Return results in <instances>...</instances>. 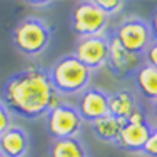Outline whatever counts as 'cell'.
<instances>
[{
	"label": "cell",
	"mask_w": 157,
	"mask_h": 157,
	"mask_svg": "<svg viewBox=\"0 0 157 157\" xmlns=\"http://www.w3.org/2000/svg\"><path fill=\"white\" fill-rule=\"evenodd\" d=\"M2 102L22 119H40L60 102V95L52 87L48 72L30 65L10 75L2 87Z\"/></svg>",
	"instance_id": "cell-1"
},
{
	"label": "cell",
	"mask_w": 157,
	"mask_h": 157,
	"mask_svg": "<svg viewBox=\"0 0 157 157\" xmlns=\"http://www.w3.org/2000/svg\"><path fill=\"white\" fill-rule=\"evenodd\" d=\"M92 72L74 54L63 55L52 63L48 78L59 95H77L89 87Z\"/></svg>",
	"instance_id": "cell-2"
},
{
	"label": "cell",
	"mask_w": 157,
	"mask_h": 157,
	"mask_svg": "<svg viewBox=\"0 0 157 157\" xmlns=\"http://www.w3.org/2000/svg\"><path fill=\"white\" fill-rule=\"evenodd\" d=\"M52 40V30L45 20L39 17H25L13 27L12 44L25 57H37L45 52Z\"/></svg>",
	"instance_id": "cell-3"
},
{
	"label": "cell",
	"mask_w": 157,
	"mask_h": 157,
	"mask_svg": "<svg viewBox=\"0 0 157 157\" xmlns=\"http://www.w3.org/2000/svg\"><path fill=\"white\" fill-rule=\"evenodd\" d=\"M109 17L99 9L95 0L77 2L70 13V25L78 39L104 33Z\"/></svg>",
	"instance_id": "cell-4"
},
{
	"label": "cell",
	"mask_w": 157,
	"mask_h": 157,
	"mask_svg": "<svg viewBox=\"0 0 157 157\" xmlns=\"http://www.w3.org/2000/svg\"><path fill=\"white\" fill-rule=\"evenodd\" d=\"M112 37L127 52L136 54V55H142L145 52V48L151 45V42L154 40L149 24L137 17L124 18L122 22H119V25L115 27Z\"/></svg>",
	"instance_id": "cell-5"
},
{
	"label": "cell",
	"mask_w": 157,
	"mask_h": 157,
	"mask_svg": "<svg viewBox=\"0 0 157 157\" xmlns=\"http://www.w3.org/2000/svg\"><path fill=\"white\" fill-rule=\"evenodd\" d=\"M82 124L84 121L78 115L75 105H70L67 102H59L45 115L47 132L54 137V140L77 137V134L82 129Z\"/></svg>",
	"instance_id": "cell-6"
},
{
	"label": "cell",
	"mask_w": 157,
	"mask_h": 157,
	"mask_svg": "<svg viewBox=\"0 0 157 157\" xmlns=\"http://www.w3.org/2000/svg\"><path fill=\"white\" fill-rule=\"evenodd\" d=\"M74 55L89 70H97L107 63L109 57V37L105 33L78 39L74 48Z\"/></svg>",
	"instance_id": "cell-7"
},
{
	"label": "cell",
	"mask_w": 157,
	"mask_h": 157,
	"mask_svg": "<svg viewBox=\"0 0 157 157\" xmlns=\"http://www.w3.org/2000/svg\"><path fill=\"white\" fill-rule=\"evenodd\" d=\"M75 109L82 121L92 124L97 119L109 115V95L102 89L87 87L82 94H78Z\"/></svg>",
	"instance_id": "cell-8"
},
{
	"label": "cell",
	"mask_w": 157,
	"mask_h": 157,
	"mask_svg": "<svg viewBox=\"0 0 157 157\" xmlns=\"http://www.w3.org/2000/svg\"><path fill=\"white\" fill-rule=\"evenodd\" d=\"M107 67L110 74L117 78H127L134 75L137 69L142 65V55H136L127 52L114 37H109V57H107Z\"/></svg>",
	"instance_id": "cell-9"
},
{
	"label": "cell",
	"mask_w": 157,
	"mask_h": 157,
	"mask_svg": "<svg viewBox=\"0 0 157 157\" xmlns=\"http://www.w3.org/2000/svg\"><path fill=\"white\" fill-rule=\"evenodd\" d=\"M151 130L152 125L149 122H144V124H127V122H124L115 145L122 151L139 154L144 151V145L151 136Z\"/></svg>",
	"instance_id": "cell-10"
},
{
	"label": "cell",
	"mask_w": 157,
	"mask_h": 157,
	"mask_svg": "<svg viewBox=\"0 0 157 157\" xmlns=\"http://www.w3.org/2000/svg\"><path fill=\"white\" fill-rule=\"evenodd\" d=\"M29 136L22 127L12 125L0 136V152L5 157H25L29 152Z\"/></svg>",
	"instance_id": "cell-11"
},
{
	"label": "cell",
	"mask_w": 157,
	"mask_h": 157,
	"mask_svg": "<svg viewBox=\"0 0 157 157\" xmlns=\"http://www.w3.org/2000/svg\"><path fill=\"white\" fill-rule=\"evenodd\" d=\"M139 102H137L136 95L130 90H117L112 95H109V115L119 119V121L125 122L129 115L136 109H139Z\"/></svg>",
	"instance_id": "cell-12"
},
{
	"label": "cell",
	"mask_w": 157,
	"mask_h": 157,
	"mask_svg": "<svg viewBox=\"0 0 157 157\" xmlns=\"http://www.w3.org/2000/svg\"><path fill=\"white\" fill-rule=\"evenodd\" d=\"M134 80L139 89V92L145 99L154 100L157 99V69L147 63H142L134 74Z\"/></svg>",
	"instance_id": "cell-13"
},
{
	"label": "cell",
	"mask_w": 157,
	"mask_h": 157,
	"mask_svg": "<svg viewBox=\"0 0 157 157\" xmlns=\"http://www.w3.org/2000/svg\"><path fill=\"white\" fill-rule=\"evenodd\" d=\"M122 125L124 122L119 121V119L112 117V115H105L102 119H97L95 122L90 124V129L94 132V136L99 140L102 142H117L119 139V134L122 130Z\"/></svg>",
	"instance_id": "cell-14"
},
{
	"label": "cell",
	"mask_w": 157,
	"mask_h": 157,
	"mask_svg": "<svg viewBox=\"0 0 157 157\" xmlns=\"http://www.w3.org/2000/svg\"><path fill=\"white\" fill-rule=\"evenodd\" d=\"M48 157H87V151L77 137L57 139L52 142Z\"/></svg>",
	"instance_id": "cell-15"
},
{
	"label": "cell",
	"mask_w": 157,
	"mask_h": 157,
	"mask_svg": "<svg viewBox=\"0 0 157 157\" xmlns=\"http://www.w3.org/2000/svg\"><path fill=\"white\" fill-rule=\"evenodd\" d=\"M95 3L99 5V9L102 10L107 17L114 15V13H119L125 5L122 0H95Z\"/></svg>",
	"instance_id": "cell-16"
},
{
	"label": "cell",
	"mask_w": 157,
	"mask_h": 157,
	"mask_svg": "<svg viewBox=\"0 0 157 157\" xmlns=\"http://www.w3.org/2000/svg\"><path fill=\"white\" fill-rule=\"evenodd\" d=\"M142 154L147 157H157V127H152L151 136H149L147 142H145Z\"/></svg>",
	"instance_id": "cell-17"
},
{
	"label": "cell",
	"mask_w": 157,
	"mask_h": 157,
	"mask_svg": "<svg viewBox=\"0 0 157 157\" xmlns=\"http://www.w3.org/2000/svg\"><path fill=\"white\" fill-rule=\"evenodd\" d=\"M142 59L147 65L155 67L157 69V40H152L151 45L145 48V52L142 54Z\"/></svg>",
	"instance_id": "cell-18"
},
{
	"label": "cell",
	"mask_w": 157,
	"mask_h": 157,
	"mask_svg": "<svg viewBox=\"0 0 157 157\" xmlns=\"http://www.w3.org/2000/svg\"><path fill=\"white\" fill-rule=\"evenodd\" d=\"M9 127H12V114L5 107V104L0 100V136L5 132Z\"/></svg>",
	"instance_id": "cell-19"
},
{
	"label": "cell",
	"mask_w": 157,
	"mask_h": 157,
	"mask_svg": "<svg viewBox=\"0 0 157 157\" xmlns=\"http://www.w3.org/2000/svg\"><path fill=\"white\" fill-rule=\"evenodd\" d=\"M127 124H144V122H147V119H145V114L144 110H142V107L139 109H136L132 112V114L129 115V119H127Z\"/></svg>",
	"instance_id": "cell-20"
},
{
	"label": "cell",
	"mask_w": 157,
	"mask_h": 157,
	"mask_svg": "<svg viewBox=\"0 0 157 157\" xmlns=\"http://www.w3.org/2000/svg\"><path fill=\"white\" fill-rule=\"evenodd\" d=\"M149 27H151V32H152V37H154V40H157V9L154 10V12H152V15H151Z\"/></svg>",
	"instance_id": "cell-21"
},
{
	"label": "cell",
	"mask_w": 157,
	"mask_h": 157,
	"mask_svg": "<svg viewBox=\"0 0 157 157\" xmlns=\"http://www.w3.org/2000/svg\"><path fill=\"white\" fill-rule=\"evenodd\" d=\"M27 5H30V7H48V5H52V2H27Z\"/></svg>",
	"instance_id": "cell-22"
},
{
	"label": "cell",
	"mask_w": 157,
	"mask_h": 157,
	"mask_svg": "<svg viewBox=\"0 0 157 157\" xmlns=\"http://www.w3.org/2000/svg\"><path fill=\"white\" fill-rule=\"evenodd\" d=\"M152 112H154V115H155V119H157V99L152 100Z\"/></svg>",
	"instance_id": "cell-23"
},
{
	"label": "cell",
	"mask_w": 157,
	"mask_h": 157,
	"mask_svg": "<svg viewBox=\"0 0 157 157\" xmlns=\"http://www.w3.org/2000/svg\"><path fill=\"white\" fill-rule=\"evenodd\" d=\"M0 157H5V155H3V154H2V152H0Z\"/></svg>",
	"instance_id": "cell-24"
}]
</instances>
